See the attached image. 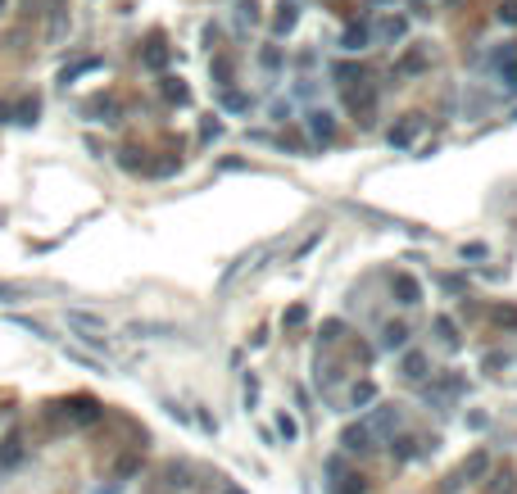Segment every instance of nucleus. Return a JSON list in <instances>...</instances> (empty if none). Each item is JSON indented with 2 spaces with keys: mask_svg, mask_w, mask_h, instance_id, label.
Returning a JSON list of instances; mask_svg holds the SVG:
<instances>
[{
  "mask_svg": "<svg viewBox=\"0 0 517 494\" xmlns=\"http://www.w3.org/2000/svg\"><path fill=\"white\" fill-rule=\"evenodd\" d=\"M495 64L503 68V86H508V91H517V51H499Z\"/></svg>",
  "mask_w": 517,
  "mask_h": 494,
  "instance_id": "1",
  "label": "nucleus"
},
{
  "mask_svg": "<svg viewBox=\"0 0 517 494\" xmlns=\"http://www.w3.org/2000/svg\"><path fill=\"white\" fill-rule=\"evenodd\" d=\"M36 114H41V100H36V95L14 105V122H36Z\"/></svg>",
  "mask_w": 517,
  "mask_h": 494,
  "instance_id": "2",
  "label": "nucleus"
},
{
  "mask_svg": "<svg viewBox=\"0 0 517 494\" xmlns=\"http://www.w3.org/2000/svg\"><path fill=\"white\" fill-rule=\"evenodd\" d=\"M19 458H23V440H19V436H9V440H5V449H0V467H14Z\"/></svg>",
  "mask_w": 517,
  "mask_h": 494,
  "instance_id": "3",
  "label": "nucleus"
},
{
  "mask_svg": "<svg viewBox=\"0 0 517 494\" xmlns=\"http://www.w3.org/2000/svg\"><path fill=\"white\" fill-rule=\"evenodd\" d=\"M68 322H73V327H82V331H100V327H105L100 317H91V313H68Z\"/></svg>",
  "mask_w": 517,
  "mask_h": 494,
  "instance_id": "4",
  "label": "nucleus"
},
{
  "mask_svg": "<svg viewBox=\"0 0 517 494\" xmlns=\"http://www.w3.org/2000/svg\"><path fill=\"white\" fill-rule=\"evenodd\" d=\"M313 132H318V137H331V118L327 114H313Z\"/></svg>",
  "mask_w": 517,
  "mask_h": 494,
  "instance_id": "5",
  "label": "nucleus"
},
{
  "mask_svg": "<svg viewBox=\"0 0 517 494\" xmlns=\"http://www.w3.org/2000/svg\"><path fill=\"white\" fill-rule=\"evenodd\" d=\"M0 122H14V100H0Z\"/></svg>",
  "mask_w": 517,
  "mask_h": 494,
  "instance_id": "6",
  "label": "nucleus"
},
{
  "mask_svg": "<svg viewBox=\"0 0 517 494\" xmlns=\"http://www.w3.org/2000/svg\"><path fill=\"white\" fill-rule=\"evenodd\" d=\"M0 9H5V0H0Z\"/></svg>",
  "mask_w": 517,
  "mask_h": 494,
  "instance_id": "7",
  "label": "nucleus"
}]
</instances>
